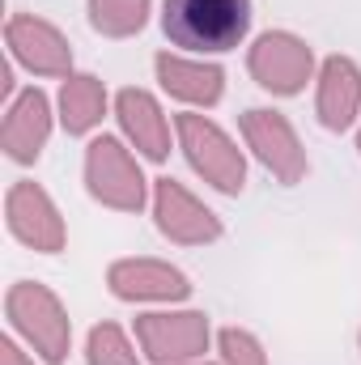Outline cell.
Instances as JSON below:
<instances>
[{"mask_svg":"<svg viewBox=\"0 0 361 365\" xmlns=\"http://www.w3.org/2000/svg\"><path fill=\"white\" fill-rule=\"evenodd\" d=\"M162 26L187 51H230L247 38L251 0H166Z\"/></svg>","mask_w":361,"mask_h":365,"instance_id":"obj_1","label":"cell"},{"mask_svg":"<svg viewBox=\"0 0 361 365\" xmlns=\"http://www.w3.org/2000/svg\"><path fill=\"white\" fill-rule=\"evenodd\" d=\"M9 323L34 344V353H43L47 361H64L68 357V314L60 306V297L47 289V284H34V280H21L9 289Z\"/></svg>","mask_w":361,"mask_h":365,"instance_id":"obj_2","label":"cell"},{"mask_svg":"<svg viewBox=\"0 0 361 365\" xmlns=\"http://www.w3.org/2000/svg\"><path fill=\"white\" fill-rule=\"evenodd\" d=\"M179 128V140H183V153L191 162L195 175H204V182H213L217 191H243L247 182V162L243 153L234 149V140L204 115H179L175 119Z\"/></svg>","mask_w":361,"mask_h":365,"instance_id":"obj_3","label":"cell"},{"mask_svg":"<svg viewBox=\"0 0 361 365\" xmlns=\"http://www.w3.org/2000/svg\"><path fill=\"white\" fill-rule=\"evenodd\" d=\"M86 182L90 195L119 208V212H141L145 208V179L132 162V153L115 136H98L86 149Z\"/></svg>","mask_w":361,"mask_h":365,"instance_id":"obj_4","label":"cell"},{"mask_svg":"<svg viewBox=\"0 0 361 365\" xmlns=\"http://www.w3.org/2000/svg\"><path fill=\"white\" fill-rule=\"evenodd\" d=\"M251 77L272 93H298L310 81V68H315V56L310 47L298 38V34H285V30H268L255 38L251 47V60H247Z\"/></svg>","mask_w":361,"mask_h":365,"instance_id":"obj_5","label":"cell"},{"mask_svg":"<svg viewBox=\"0 0 361 365\" xmlns=\"http://www.w3.org/2000/svg\"><path fill=\"white\" fill-rule=\"evenodd\" d=\"M136 340L149 353V361L175 365L191 361L208 349V319L200 310H179V314H141L136 319Z\"/></svg>","mask_w":361,"mask_h":365,"instance_id":"obj_6","label":"cell"},{"mask_svg":"<svg viewBox=\"0 0 361 365\" xmlns=\"http://www.w3.org/2000/svg\"><path fill=\"white\" fill-rule=\"evenodd\" d=\"M243 136H247V145L255 149V158H260L280 182H298L306 175V149H302V140H298V132L289 128L285 115L260 110V106L247 110V115H243Z\"/></svg>","mask_w":361,"mask_h":365,"instance_id":"obj_7","label":"cell"},{"mask_svg":"<svg viewBox=\"0 0 361 365\" xmlns=\"http://www.w3.org/2000/svg\"><path fill=\"white\" fill-rule=\"evenodd\" d=\"M4 212H9V230L34 247V251H64V221L51 204V195L39 187V182H13L9 187V200H4Z\"/></svg>","mask_w":361,"mask_h":365,"instance_id":"obj_8","label":"cell"},{"mask_svg":"<svg viewBox=\"0 0 361 365\" xmlns=\"http://www.w3.org/2000/svg\"><path fill=\"white\" fill-rule=\"evenodd\" d=\"M153 217H158V230L183 242V247H200V242H213L221 238V221L217 212H208L191 191H183L175 179H158L153 187Z\"/></svg>","mask_w":361,"mask_h":365,"instance_id":"obj_9","label":"cell"},{"mask_svg":"<svg viewBox=\"0 0 361 365\" xmlns=\"http://www.w3.org/2000/svg\"><path fill=\"white\" fill-rule=\"evenodd\" d=\"M9 47H13V56L30 68V73H39V77H68V68H73V51H68V38L56 30V26H47V21H39V17H9Z\"/></svg>","mask_w":361,"mask_h":365,"instance_id":"obj_10","label":"cell"},{"mask_svg":"<svg viewBox=\"0 0 361 365\" xmlns=\"http://www.w3.org/2000/svg\"><path fill=\"white\" fill-rule=\"evenodd\" d=\"M106 280H111V293L123 302H179L191 293L187 276L158 259H119L111 264Z\"/></svg>","mask_w":361,"mask_h":365,"instance_id":"obj_11","label":"cell"},{"mask_svg":"<svg viewBox=\"0 0 361 365\" xmlns=\"http://www.w3.org/2000/svg\"><path fill=\"white\" fill-rule=\"evenodd\" d=\"M47 132H51V106H47V93L43 90H26L4 115V128H0V140H4V153L13 162H34L47 145Z\"/></svg>","mask_w":361,"mask_h":365,"instance_id":"obj_12","label":"cell"},{"mask_svg":"<svg viewBox=\"0 0 361 365\" xmlns=\"http://www.w3.org/2000/svg\"><path fill=\"white\" fill-rule=\"evenodd\" d=\"M361 110V73L353 60L332 56L319 73V123L327 132H345Z\"/></svg>","mask_w":361,"mask_h":365,"instance_id":"obj_13","label":"cell"},{"mask_svg":"<svg viewBox=\"0 0 361 365\" xmlns=\"http://www.w3.org/2000/svg\"><path fill=\"white\" fill-rule=\"evenodd\" d=\"M115 110H119L123 132L132 136V145H136L149 162H162V158L171 153L166 115H162V106H158L145 90H123L119 98H115Z\"/></svg>","mask_w":361,"mask_h":365,"instance_id":"obj_14","label":"cell"},{"mask_svg":"<svg viewBox=\"0 0 361 365\" xmlns=\"http://www.w3.org/2000/svg\"><path fill=\"white\" fill-rule=\"evenodd\" d=\"M158 81L166 86V93H175L183 102H195V106H213L221 98V81L225 73L217 64H195V60H179L171 51L158 56Z\"/></svg>","mask_w":361,"mask_h":365,"instance_id":"obj_15","label":"cell"},{"mask_svg":"<svg viewBox=\"0 0 361 365\" xmlns=\"http://www.w3.org/2000/svg\"><path fill=\"white\" fill-rule=\"evenodd\" d=\"M102 110H106V90L98 77H68L64 90H60V119L73 136L90 132L102 123Z\"/></svg>","mask_w":361,"mask_h":365,"instance_id":"obj_16","label":"cell"},{"mask_svg":"<svg viewBox=\"0 0 361 365\" xmlns=\"http://www.w3.org/2000/svg\"><path fill=\"white\" fill-rule=\"evenodd\" d=\"M90 21L98 34L128 38L149 21V0H90Z\"/></svg>","mask_w":361,"mask_h":365,"instance_id":"obj_17","label":"cell"},{"mask_svg":"<svg viewBox=\"0 0 361 365\" xmlns=\"http://www.w3.org/2000/svg\"><path fill=\"white\" fill-rule=\"evenodd\" d=\"M90 365H141L128 336L115 327V323H102L90 331Z\"/></svg>","mask_w":361,"mask_h":365,"instance_id":"obj_18","label":"cell"},{"mask_svg":"<svg viewBox=\"0 0 361 365\" xmlns=\"http://www.w3.org/2000/svg\"><path fill=\"white\" fill-rule=\"evenodd\" d=\"M221 365H264V349L251 331L225 327L221 331Z\"/></svg>","mask_w":361,"mask_h":365,"instance_id":"obj_19","label":"cell"},{"mask_svg":"<svg viewBox=\"0 0 361 365\" xmlns=\"http://www.w3.org/2000/svg\"><path fill=\"white\" fill-rule=\"evenodd\" d=\"M0 365H30V361L21 357V349L13 340H0Z\"/></svg>","mask_w":361,"mask_h":365,"instance_id":"obj_20","label":"cell"},{"mask_svg":"<svg viewBox=\"0 0 361 365\" xmlns=\"http://www.w3.org/2000/svg\"><path fill=\"white\" fill-rule=\"evenodd\" d=\"M357 149H361V136H357Z\"/></svg>","mask_w":361,"mask_h":365,"instance_id":"obj_21","label":"cell"}]
</instances>
